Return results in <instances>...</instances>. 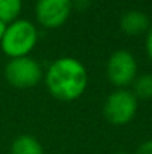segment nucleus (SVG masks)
Returning <instances> with one entry per match:
<instances>
[{"mask_svg": "<svg viewBox=\"0 0 152 154\" xmlns=\"http://www.w3.org/2000/svg\"><path fill=\"white\" fill-rule=\"evenodd\" d=\"M46 87L58 100L70 102L78 99L87 88L88 75L85 66L73 57L55 60L46 72Z\"/></svg>", "mask_w": 152, "mask_h": 154, "instance_id": "f257e3e1", "label": "nucleus"}, {"mask_svg": "<svg viewBox=\"0 0 152 154\" xmlns=\"http://www.w3.org/2000/svg\"><path fill=\"white\" fill-rule=\"evenodd\" d=\"M37 42V29L28 20H19L6 24L4 35L1 38L0 47L6 55L10 58L25 57L36 47Z\"/></svg>", "mask_w": 152, "mask_h": 154, "instance_id": "f03ea898", "label": "nucleus"}, {"mask_svg": "<svg viewBox=\"0 0 152 154\" xmlns=\"http://www.w3.org/2000/svg\"><path fill=\"white\" fill-rule=\"evenodd\" d=\"M137 112V99L133 91L118 88L107 96L103 105V114L106 120L113 126L128 124Z\"/></svg>", "mask_w": 152, "mask_h": 154, "instance_id": "7ed1b4c3", "label": "nucleus"}, {"mask_svg": "<svg viewBox=\"0 0 152 154\" xmlns=\"http://www.w3.org/2000/svg\"><path fill=\"white\" fill-rule=\"evenodd\" d=\"M42 75L40 64L28 55L10 58L4 66V78L15 88L34 87L42 79Z\"/></svg>", "mask_w": 152, "mask_h": 154, "instance_id": "20e7f679", "label": "nucleus"}, {"mask_svg": "<svg viewBox=\"0 0 152 154\" xmlns=\"http://www.w3.org/2000/svg\"><path fill=\"white\" fill-rule=\"evenodd\" d=\"M106 75L116 87H125L136 79L137 61L134 55L127 50L112 52L106 63Z\"/></svg>", "mask_w": 152, "mask_h": 154, "instance_id": "39448f33", "label": "nucleus"}, {"mask_svg": "<svg viewBox=\"0 0 152 154\" xmlns=\"http://www.w3.org/2000/svg\"><path fill=\"white\" fill-rule=\"evenodd\" d=\"M72 6V0H37L36 18L43 27L57 29L70 17Z\"/></svg>", "mask_w": 152, "mask_h": 154, "instance_id": "423d86ee", "label": "nucleus"}, {"mask_svg": "<svg viewBox=\"0 0 152 154\" xmlns=\"http://www.w3.org/2000/svg\"><path fill=\"white\" fill-rule=\"evenodd\" d=\"M119 26L125 35L137 36L148 30L149 18L142 11H127L125 14H122V17L119 20Z\"/></svg>", "mask_w": 152, "mask_h": 154, "instance_id": "0eeeda50", "label": "nucleus"}, {"mask_svg": "<svg viewBox=\"0 0 152 154\" xmlns=\"http://www.w3.org/2000/svg\"><path fill=\"white\" fill-rule=\"evenodd\" d=\"M10 154H43V147L34 136L19 135L10 145Z\"/></svg>", "mask_w": 152, "mask_h": 154, "instance_id": "6e6552de", "label": "nucleus"}, {"mask_svg": "<svg viewBox=\"0 0 152 154\" xmlns=\"http://www.w3.org/2000/svg\"><path fill=\"white\" fill-rule=\"evenodd\" d=\"M22 0H0V21L9 24L15 21L21 12Z\"/></svg>", "mask_w": 152, "mask_h": 154, "instance_id": "1a4fd4ad", "label": "nucleus"}, {"mask_svg": "<svg viewBox=\"0 0 152 154\" xmlns=\"http://www.w3.org/2000/svg\"><path fill=\"white\" fill-rule=\"evenodd\" d=\"M133 82V94L136 96V99H152V73H143L140 76H136Z\"/></svg>", "mask_w": 152, "mask_h": 154, "instance_id": "9d476101", "label": "nucleus"}, {"mask_svg": "<svg viewBox=\"0 0 152 154\" xmlns=\"http://www.w3.org/2000/svg\"><path fill=\"white\" fill-rule=\"evenodd\" d=\"M134 154H152V139L142 142V144L137 147V150H136Z\"/></svg>", "mask_w": 152, "mask_h": 154, "instance_id": "9b49d317", "label": "nucleus"}, {"mask_svg": "<svg viewBox=\"0 0 152 154\" xmlns=\"http://www.w3.org/2000/svg\"><path fill=\"white\" fill-rule=\"evenodd\" d=\"M145 48H146L149 58L152 60V29H149V32H148V36H146V41H145Z\"/></svg>", "mask_w": 152, "mask_h": 154, "instance_id": "f8f14e48", "label": "nucleus"}, {"mask_svg": "<svg viewBox=\"0 0 152 154\" xmlns=\"http://www.w3.org/2000/svg\"><path fill=\"white\" fill-rule=\"evenodd\" d=\"M4 30H6V23L0 21V42H1V38H3V35H4Z\"/></svg>", "mask_w": 152, "mask_h": 154, "instance_id": "ddd939ff", "label": "nucleus"}]
</instances>
